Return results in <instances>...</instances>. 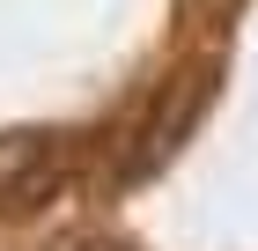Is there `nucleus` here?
<instances>
[{
    "label": "nucleus",
    "instance_id": "obj_2",
    "mask_svg": "<svg viewBox=\"0 0 258 251\" xmlns=\"http://www.w3.org/2000/svg\"><path fill=\"white\" fill-rule=\"evenodd\" d=\"M67 185H74V133H59V126L0 133V222H22V214L52 207Z\"/></svg>",
    "mask_w": 258,
    "mask_h": 251
},
{
    "label": "nucleus",
    "instance_id": "obj_1",
    "mask_svg": "<svg viewBox=\"0 0 258 251\" xmlns=\"http://www.w3.org/2000/svg\"><path fill=\"white\" fill-rule=\"evenodd\" d=\"M207 96H214V67H184L177 81H162V96L140 111V126L118 140V185H148V177L170 163V155L192 140V126H199V111H207Z\"/></svg>",
    "mask_w": 258,
    "mask_h": 251
}]
</instances>
